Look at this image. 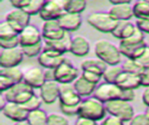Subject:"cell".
<instances>
[{"label":"cell","instance_id":"d6986e66","mask_svg":"<svg viewBox=\"0 0 149 125\" xmlns=\"http://www.w3.org/2000/svg\"><path fill=\"white\" fill-rule=\"evenodd\" d=\"M148 45L146 44V41L141 42V44H125V42L120 41L119 42V50L122 55H124L126 58L130 59H138L141 55L143 54V52L146 51V47Z\"/></svg>","mask_w":149,"mask_h":125},{"label":"cell","instance_id":"44dd1931","mask_svg":"<svg viewBox=\"0 0 149 125\" xmlns=\"http://www.w3.org/2000/svg\"><path fill=\"white\" fill-rule=\"evenodd\" d=\"M58 23L60 27L65 30L66 32H74L78 30L83 23V19L81 14H75V13H70L66 12L62 17H60L58 20Z\"/></svg>","mask_w":149,"mask_h":125},{"label":"cell","instance_id":"8d00e7d4","mask_svg":"<svg viewBox=\"0 0 149 125\" xmlns=\"http://www.w3.org/2000/svg\"><path fill=\"white\" fill-rule=\"evenodd\" d=\"M42 103L43 102H42L40 96L37 95V94L35 93V95H34L30 100H29L26 103H24V105H22L27 112H31L34 110L40 109Z\"/></svg>","mask_w":149,"mask_h":125},{"label":"cell","instance_id":"d6a6232c","mask_svg":"<svg viewBox=\"0 0 149 125\" xmlns=\"http://www.w3.org/2000/svg\"><path fill=\"white\" fill-rule=\"evenodd\" d=\"M19 34L17 33L13 27L8 24L6 20H3L0 23V40H8L18 37Z\"/></svg>","mask_w":149,"mask_h":125},{"label":"cell","instance_id":"c3c4849f","mask_svg":"<svg viewBox=\"0 0 149 125\" xmlns=\"http://www.w3.org/2000/svg\"><path fill=\"white\" fill-rule=\"evenodd\" d=\"M30 0H10V5L13 8H19V10H24L28 6Z\"/></svg>","mask_w":149,"mask_h":125},{"label":"cell","instance_id":"2e32d148","mask_svg":"<svg viewBox=\"0 0 149 125\" xmlns=\"http://www.w3.org/2000/svg\"><path fill=\"white\" fill-rule=\"evenodd\" d=\"M59 95H60V84L56 81H46L40 88V96L41 100L47 105H52L59 100Z\"/></svg>","mask_w":149,"mask_h":125},{"label":"cell","instance_id":"816d5d0a","mask_svg":"<svg viewBox=\"0 0 149 125\" xmlns=\"http://www.w3.org/2000/svg\"><path fill=\"white\" fill-rule=\"evenodd\" d=\"M142 100H143V103H144V105H146V107H149V87L146 88L143 91Z\"/></svg>","mask_w":149,"mask_h":125},{"label":"cell","instance_id":"b9f144b4","mask_svg":"<svg viewBox=\"0 0 149 125\" xmlns=\"http://www.w3.org/2000/svg\"><path fill=\"white\" fill-rule=\"evenodd\" d=\"M100 125H125V122L116 117L109 115L100 122Z\"/></svg>","mask_w":149,"mask_h":125},{"label":"cell","instance_id":"1f68e13d","mask_svg":"<svg viewBox=\"0 0 149 125\" xmlns=\"http://www.w3.org/2000/svg\"><path fill=\"white\" fill-rule=\"evenodd\" d=\"M86 0H68L67 12L75 14H81L86 8Z\"/></svg>","mask_w":149,"mask_h":125},{"label":"cell","instance_id":"bcb514c9","mask_svg":"<svg viewBox=\"0 0 149 125\" xmlns=\"http://www.w3.org/2000/svg\"><path fill=\"white\" fill-rule=\"evenodd\" d=\"M136 60H137V61L141 64L143 68H148L149 67V46L146 47V51L143 52V54Z\"/></svg>","mask_w":149,"mask_h":125},{"label":"cell","instance_id":"484cf974","mask_svg":"<svg viewBox=\"0 0 149 125\" xmlns=\"http://www.w3.org/2000/svg\"><path fill=\"white\" fill-rule=\"evenodd\" d=\"M65 58V55L54 57V55H50L42 52L38 57V62H39L40 67L43 69H53V70H55L63 63Z\"/></svg>","mask_w":149,"mask_h":125},{"label":"cell","instance_id":"60d3db41","mask_svg":"<svg viewBox=\"0 0 149 125\" xmlns=\"http://www.w3.org/2000/svg\"><path fill=\"white\" fill-rule=\"evenodd\" d=\"M81 75H82L86 81L90 82V83L94 84V85H97V86L99 85V83L102 78V76L100 74H97L90 72H86V71H83Z\"/></svg>","mask_w":149,"mask_h":125},{"label":"cell","instance_id":"7c38bea8","mask_svg":"<svg viewBox=\"0 0 149 125\" xmlns=\"http://www.w3.org/2000/svg\"><path fill=\"white\" fill-rule=\"evenodd\" d=\"M19 41L21 48L40 44L43 41L41 30L30 24L19 34Z\"/></svg>","mask_w":149,"mask_h":125},{"label":"cell","instance_id":"e575fe53","mask_svg":"<svg viewBox=\"0 0 149 125\" xmlns=\"http://www.w3.org/2000/svg\"><path fill=\"white\" fill-rule=\"evenodd\" d=\"M22 50H23V53L25 57H27V58H36L37 57L38 58L42 53V51H43V41L40 42L39 44L23 47Z\"/></svg>","mask_w":149,"mask_h":125},{"label":"cell","instance_id":"ba28073f","mask_svg":"<svg viewBox=\"0 0 149 125\" xmlns=\"http://www.w3.org/2000/svg\"><path fill=\"white\" fill-rule=\"evenodd\" d=\"M121 95L122 88H119L116 84L103 82L97 86L92 96L103 103H107L109 102L121 99Z\"/></svg>","mask_w":149,"mask_h":125},{"label":"cell","instance_id":"ab89813d","mask_svg":"<svg viewBox=\"0 0 149 125\" xmlns=\"http://www.w3.org/2000/svg\"><path fill=\"white\" fill-rule=\"evenodd\" d=\"M0 45L2 49H12L16 47H20L19 36L12 39H8V40H0Z\"/></svg>","mask_w":149,"mask_h":125},{"label":"cell","instance_id":"681fc988","mask_svg":"<svg viewBox=\"0 0 149 125\" xmlns=\"http://www.w3.org/2000/svg\"><path fill=\"white\" fill-rule=\"evenodd\" d=\"M140 78H141V85L144 88L149 87V67L144 68L142 74H140Z\"/></svg>","mask_w":149,"mask_h":125},{"label":"cell","instance_id":"8992f818","mask_svg":"<svg viewBox=\"0 0 149 125\" xmlns=\"http://www.w3.org/2000/svg\"><path fill=\"white\" fill-rule=\"evenodd\" d=\"M68 0H46L40 12V17L44 21L58 20L67 12Z\"/></svg>","mask_w":149,"mask_h":125},{"label":"cell","instance_id":"d590c367","mask_svg":"<svg viewBox=\"0 0 149 125\" xmlns=\"http://www.w3.org/2000/svg\"><path fill=\"white\" fill-rule=\"evenodd\" d=\"M47 125H70V122L65 115L51 113L48 115Z\"/></svg>","mask_w":149,"mask_h":125},{"label":"cell","instance_id":"836d02e7","mask_svg":"<svg viewBox=\"0 0 149 125\" xmlns=\"http://www.w3.org/2000/svg\"><path fill=\"white\" fill-rule=\"evenodd\" d=\"M44 2L45 0H30V3L28 4V6L26 8H24L23 11H24L30 16L37 15V14L39 15Z\"/></svg>","mask_w":149,"mask_h":125},{"label":"cell","instance_id":"603a6c76","mask_svg":"<svg viewBox=\"0 0 149 125\" xmlns=\"http://www.w3.org/2000/svg\"><path fill=\"white\" fill-rule=\"evenodd\" d=\"M136 28H137L136 25L131 21H120L117 23L112 35L118 40L123 41L132 36Z\"/></svg>","mask_w":149,"mask_h":125},{"label":"cell","instance_id":"ac0fdd59","mask_svg":"<svg viewBox=\"0 0 149 125\" xmlns=\"http://www.w3.org/2000/svg\"><path fill=\"white\" fill-rule=\"evenodd\" d=\"M24 82L34 89L40 88L46 82L44 77V69L40 67H32L24 72Z\"/></svg>","mask_w":149,"mask_h":125},{"label":"cell","instance_id":"4dcf8cb0","mask_svg":"<svg viewBox=\"0 0 149 125\" xmlns=\"http://www.w3.org/2000/svg\"><path fill=\"white\" fill-rule=\"evenodd\" d=\"M122 67L121 65H114V66H108L107 69L105 70L102 78H103L104 82L107 83H114L118 78V76L122 74Z\"/></svg>","mask_w":149,"mask_h":125},{"label":"cell","instance_id":"74e56055","mask_svg":"<svg viewBox=\"0 0 149 125\" xmlns=\"http://www.w3.org/2000/svg\"><path fill=\"white\" fill-rule=\"evenodd\" d=\"M129 125H149V118L144 112L135 114L134 117L129 122Z\"/></svg>","mask_w":149,"mask_h":125},{"label":"cell","instance_id":"f5cc1de1","mask_svg":"<svg viewBox=\"0 0 149 125\" xmlns=\"http://www.w3.org/2000/svg\"><path fill=\"white\" fill-rule=\"evenodd\" d=\"M13 125H30L28 123L27 120H24V121H20V122H15Z\"/></svg>","mask_w":149,"mask_h":125},{"label":"cell","instance_id":"ffe728a7","mask_svg":"<svg viewBox=\"0 0 149 125\" xmlns=\"http://www.w3.org/2000/svg\"><path fill=\"white\" fill-rule=\"evenodd\" d=\"M90 52V42L86 37L82 35H76L72 37L70 53L75 57H86Z\"/></svg>","mask_w":149,"mask_h":125},{"label":"cell","instance_id":"3957f363","mask_svg":"<svg viewBox=\"0 0 149 125\" xmlns=\"http://www.w3.org/2000/svg\"><path fill=\"white\" fill-rule=\"evenodd\" d=\"M87 23L101 33H111L113 32L114 28L117 25V21H116L108 11H94L87 16Z\"/></svg>","mask_w":149,"mask_h":125},{"label":"cell","instance_id":"52a82bcc","mask_svg":"<svg viewBox=\"0 0 149 125\" xmlns=\"http://www.w3.org/2000/svg\"><path fill=\"white\" fill-rule=\"evenodd\" d=\"M55 81L59 84H73V82L81 75L79 70L74 66L69 58H65L63 63L54 70Z\"/></svg>","mask_w":149,"mask_h":125},{"label":"cell","instance_id":"6da1fadb","mask_svg":"<svg viewBox=\"0 0 149 125\" xmlns=\"http://www.w3.org/2000/svg\"><path fill=\"white\" fill-rule=\"evenodd\" d=\"M94 51L96 57L108 66L119 65L122 61V55L119 47L108 40H99L95 42Z\"/></svg>","mask_w":149,"mask_h":125},{"label":"cell","instance_id":"7402d4cb","mask_svg":"<svg viewBox=\"0 0 149 125\" xmlns=\"http://www.w3.org/2000/svg\"><path fill=\"white\" fill-rule=\"evenodd\" d=\"M116 84L122 89H137L141 87V78L138 74H129V72H122V74L118 76Z\"/></svg>","mask_w":149,"mask_h":125},{"label":"cell","instance_id":"277c9868","mask_svg":"<svg viewBox=\"0 0 149 125\" xmlns=\"http://www.w3.org/2000/svg\"><path fill=\"white\" fill-rule=\"evenodd\" d=\"M3 95L8 102L24 105L35 95V89L23 81L15 84L10 89L4 92Z\"/></svg>","mask_w":149,"mask_h":125},{"label":"cell","instance_id":"cb8c5ba5","mask_svg":"<svg viewBox=\"0 0 149 125\" xmlns=\"http://www.w3.org/2000/svg\"><path fill=\"white\" fill-rule=\"evenodd\" d=\"M108 65L106 63H104L102 60L100 58H89L83 60V62L81 63V69L83 71L86 72H94V74L103 75L105 70L107 69Z\"/></svg>","mask_w":149,"mask_h":125},{"label":"cell","instance_id":"4316f807","mask_svg":"<svg viewBox=\"0 0 149 125\" xmlns=\"http://www.w3.org/2000/svg\"><path fill=\"white\" fill-rule=\"evenodd\" d=\"M133 15L136 19H144L149 17V0H138L132 4Z\"/></svg>","mask_w":149,"mask_h":125},{"label":"cell","instance_id":"30bf717a","mask_svg":"<svg viewBox=\"0 0 149 125\" xmlns=\"http://www.w3.org/2000/svg\"><path fill=\"white\" fill-rule=\"evenodd\" d=\"M30 15L19 8H12L7 12L5 16V20L18 34L22 32L27 25H30Z\"/></svg>","mask_w":149,"mask_h":125},{"label":"cell","instance_id":"d4e9b609","mask_svg":"<svg viewBox=\"0 0 149 125\" xmlns=\"http://www.w3.org/2000/svg\"><path fill=\"white\" fill-rule=\"evenodd\" d=\"M73 87L81 97H90L93 95L97 85H94L90 82L86 81L82 75H80L77 79L73 82Z\"/></svg>","mask_w":149,"mask_h":125},{"label":"cell","instance_id":"f35d334b","mask_svg":"<svg viewBox=\"0 0 149 125\" xmlns=\"http://www.w3.org/2000/svg\"><path fill=\"white\" fill-rule=\"evenodd\" d=\"M15 85V82L6 75L0 74V91L1 93L6 92L7 90L10 89Z\"/></svg>","mask_w":149,"mask_h":125},{"label":"cell","instance_id":"83f0119b","mask_svg":"<svg viewBox=\"0 0 149 125\" xmlns=\"http://www.w3.org/2000/svg\"><path fill=\"white\" fill-rule=\"evenodd\" d=\"M48 115L41 108L31 111L28 113L27 121L30 125H47Z\"/></svg>","mask_w":149,"mask_h":125},{"label":"cell","instance_id":"f546056e","mask_svg":"<svg viewBox=\"0 0 149 125\" xmlns=\"http://www.w3.org/2000/svg\"><path fill=\"white\" fill-rule=\"evenodd\" d=\"M0 74L1 75H6L12 79L15 84L21 83L24 81V72L21 70L19 67H14V68H1L0 69Z\"/></svg>","mask_w":149,"mask_h":125},{"label":"cell","instance_id":"7dc6e473","mask_svg":"<svg viewBox=\"0 0 149 125\" xmlns=\"http://www.w3.org/2000/svg\"><path fill=\"white\" fill-rule=\"evenodd\" d=\"M74 125H100V123L96 121V120H93L90 119L77 117V119H76L74 122Z\"/></svg>","mask_w":149,"mask_h":125},{"label":"cell","instance_id":"f1b7e54d","mask_svg":"<svg viewBox=\"0 0 149 125\" xmlns=\"http://www.w3.org/2000/svg\"><path fill=\"white\" fill-rule=\"evenodd\" d=\"M121 67H122L123 72H129V74H138V75L142 74V72L144 69L137 60L130 59V58H126V60H124V61L122 62Z\"/></svg>","mask_w":149,"mask_h":125},{"label":"cell","instance_id":"f6af8a7d","mask_svg":"<svg viewBox=\"0 0 149 125\" xmlns=\"http://www.w3.org/2000/svg\"><path fill=\"white\" fill-rule=\"evenodd\" d=\"M121 100L126 102H132L135 100V91L133 89H122Z\"/></svg>","mask_w":149,"mask_h":125},{"label":"cell","instance_id":"ee69618b","mask_svg":"<svg viewBox=\"0 0 149 125\" xmlns=\"http://www.w3.org/2000/svg\"><path fill=\"white\" fill-rule=\"evenodd\" d=\"M136 27L140 30H142L143 33L149 34V17L144 19H138L135 22Z\"/></svg>","mask_w":149,"mask_h":125},{"label":"cell","instance_id":"9c48e42d","mask_svg":"<svg viewBox=\"0 0 149 125\" xmlns=\"http://www.w3.org/2000/svg\"><path fill=\"white\" fill-rule=\"evenodd\" d=\"M72 36L71 34L67 32L65 37L58 41H43V53L54 55V57H60L65 55L66 53H69L70 49Z\"/></svg>","mask_w":149,"mask_h":125},{"label":"cell","instance_id":"f907efd6","mask_svg":"<svg viewBox=\"0 0 149 125\" xmlns=\"http://www.w3.org/2000/svg\"><path fill=\"white\" fill-rule=\"evenodd\" d=\"M44 77L46 81H55V72L53 69H44Z\"/></svg>","mask_w":149,"mask_h":125},{"label":"cell","instance_id":"7bdbcfd3","mask_svg":"<svg viewBox=\"0 0 149 125\" xmlns=\"http://www.w3.org/2000/svg\"><path fill=\"white\" fill-rule=\"evenodd\" d=\"M60 109L63 115L65 116H78V110H79V105L78 106H65V105H60Z\"/></svg>","mask_w":149,"mask_h":125},{"label":"cell","instance_id":"4fadbf2b","mask_svg":"<svg viewBox=\"0 0 149 125\" xmlns=\"http://www.w3.org/2000/svg\"><path fill=\"white\" fill-rule=\"evenodd\" d=\"M83 101V98L76 92L73 84H60V105L78 106Z\"/></svg>","mask_w":149,"mask_h":125},{"label":"cell","instance_id":"e0dca14e","mask_svg":"<svg viewBox=\"0 0 149 125\" xmlns=\"http://www.w3.org/2000/svg\"><path fill=\"white\" fill-rule=\"evenodd\" d=\"M108 12L117 22H120V21H130V19L134 17L132 4L129 0H125L121 4L111 6Z\"/></svg>","mask_w":149,"mask_h":125},{"label":"cell","instance_id":"5bb4252c","mask_svg":"<svg viewBox=\"0 0 149 125\" xmlns=\"http://www.w3.org/2000/svg\"><path fill=\"white\" fill-rule=\"evenodd\" d=\"M41 34L43 41H58L61 40L66 35V31L64 30L58 21H44L41 25Z\"/></svg>","mask_w":149,"mask_h":125},{"label":"cell","instance_id":"9a60e30c","mask_svg":"<svg viewBox=\"0 0 149 125\" xmlns=\"http://www.w3.org/2000/svg\"><path fill=\"white\" fill-rule=\"evenodd\" d=\"M1 111L6 118L12 120L14 123L26 120L29 113L24 108L22 105L12 102H7L5 106L1 108Z\"/></svg>","mask_w":149,"mask_h":125},{"label":"cell","instance_id":"7a4b0ae2","mask_svg":"<svg viewBox=\"0 0 149 125\" xmlns=\"http://www.w3.org/2000/svg\"><path fill=\"white\" fill-rule=\"evenodd\" d=\"M106 114L107 111L105 108V103L93 96L83 99L82 103L79 105L78 117L101 121L106 117Z\"/></svg>","mask_w":149,"mask_h":125},{"label":"cell","instance_id":"5b68a950","mask_svg":"<svg viewBox=\"0 0 149 125\" xmlns=\"http://www.w3.org/2000/svg\"><path fill=\"white\" fill-rule=\"evenodd\" d=\"M107 114L120 119L124 122H130L134 117V108L130 103L123 101L121 99L114 100L105 103Z\"/></svg>","mask_w":149,"mask_h":125},{"label":"cell","instance_id":"db71d44e","mask_svg":"<svg viewBox=\"0 0 149 125\" xmlns=\"http://www.w3.org/2000/svg\"><path fill=\"white\" fill-rule=\"evenodd\" d=\"M144 113H146V115L149 118V107H146V111H144Z\"/></svg>","mask_w":149,"mask_h":125},{"label":"cell","instance_id":"8fae6325","mask_svg":"<svg viewBox=\"0 0 149 125\" xmlns=\"http://www.w3.org/2000/svg\"><path fill=\"white\" fill-rule=\"evenodd\" d=\"M24 55L21 47L12 49H2L0 53V66L1 68L18 67L23 62Z\"/></svg>","mask_w":149,"mask_h":125}]
</instances>
